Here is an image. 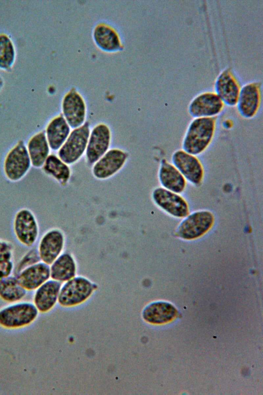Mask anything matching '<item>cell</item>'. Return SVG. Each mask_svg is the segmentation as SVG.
I'll return each mask as SVG.
<instances>
[{"label":"cell","instance_id":"obj_1","mask_svg":"<svg viewBox=\"0 0 263 395\" xmlns=\"http://www.w3.org/2000/svg\"><path fill=\"white\" fill-rule=\"evenodd\" d=\"M217 117L194 118L189 123L182 141V149L195 155L204 152L213 141Z\"/></svg>","mask_w":263,"mask_h":395},{"label":"cell","instance_id":"obj_2","mask_svg":"<svg viewBox=\"0 0 263 395\" xmlns=\"http://www.w3.org/2000/svg\"><path fill=\"white\" fill-rule=\"evenodd\" d=\"M39 313L33 302L12 303L0 310V326L8 329L27 327L36 320Z\"/></svg>","mask_w":263,"mask_h":395},{"label":"cell","instance_id":"obj_3","mask_svg":"<svg viewBox=\"0 0 263 395\" xmlns=\"http://www.w3.org/2000/svg\"><path fill=\"white\" fill-rule=\"evenodd\" d=\"M12 231L16 241L23 246L32 247L40 235V227L34 213L23 208L15 213L12 220Z\"/></svg>","mask_w":263,"mask_h":395},{"label":"cell","instance_id":"obj_4","mask_svg":"<svg viewBox=\"0 0 263 395\" xmlns=\"http://www.w3.org/2000/svg\"><path fill=\"white\" fill-rule=\"evenodd\" d=\"M88 123L74 129L60 148L58 157L67 165H71L78 160L85 152L90 135Z\"/></svg>","mask_w":263,"mask_h":395},{"label":"cell","instance_id":"obj_5","mask_svg":"<svg viewBox=\"0 0 263 395\" xmlns=\"http://www.w3.org/2000/svg\"><path fill=\"white\" fill-rule=\"evenodd\" d=\"M96 288V285L88 279L74 277L61 288L58 301L64 307L78 305L88 299Z\"/></svg>","mask_w":263,"mask_h":395},{"label":"cell","instance_id":"obj_6","mask_svg":"<svg viewBox=\"0 0 263 395\" xmlns=\"http://www.w3.org/2000/svg\"><path fill=\"white\" fill-rule=\"evenodd\" d=\"M31 165L27 147L20 140L6 156L4 170L6 177L11 182L21 179Z\"/></svg>","mask_w":263,"mask_h":395},{"label":"cell","instance_id":"obj_7","mask_svg":"<svg viewBox=\"0 0 263 395\" xmlns=\"http://www.w3.org/2000/svg\"><path fill=\"white\" fill-rule=\"evenodd\" d=\"M214 221L213 213L208 210L194 212L188 216L179 225L176 234L187 240L198 238L212 226Z\"/></svg>","mask_w":263,"mask_h":395},{"label":"cell","instance_id":"obj_8","mask_svg":"<svg viewBox=\"0 0 263 395\" xmlns=\"http://www.w3.org/2000/svg\"><path fill=\"white\" fill-rule=\"evenodd\" d=\"M171 160L186 181L197 186L202 183L204 169L197 156L179 149L173 153Z\"/></svg>","mask_w":263,"mask_h":395},{"label":"cell","instance_id":"obj_9","mask_svg":"<svg viewBox=\"0 0 263 395\" xmlns=\"http://www.w3.org/2000/svg\"><path fill=\"white\" fill-rule=\"evenodd\" d=\"M261 102L262 83L254 81L241 86L236 106L242 117L251 119L258 114Z\"/></svg>","mask_w":263,"mask_h":395},{"label":"cell","instance_id":"obj_10","mask_svg":"<svg viewBox=\"0 0 263 395\" xmlns=\"http://www.w3.org/2000/svg\"><path fill=\"white\" fill-rule=\"evenodd\" d=\"M225 104L215 92H202L190 101L188 112L194 118L217 117L223 110Z\"/></svg>","mask_w":263,"mask_h":395},{"label":"cell","instance_id":"obj_11","mask_svg":"<svg viewBox=\"0 0 263 395\" xmlns=\"http://www.w3.org/2000/svg\"><path fill=\"white\" fill-rule=\"evenodd\" d=\"M241 88L239 79L230 67L223 69L214 83V92L225 105L231 107L236 106Z\"/></svg>","mask_w":263,"mask_h":395},{"label":"cell","instance_id":"obj_12","mask_svg":"<svg viewBox=\"0 0 263 395\" xmlns=\"http://www.w3.org/2000/svg\"><path fill=\"white\" fill-rule=\"evenodd\" d=\"M111 131L107 125L99 123L90 131L85 151L86 160L93 165L108 150L111 141Z\"/></svg>","mask_w":263,"mask_h":395},{"label":"cell","instance_id":"obj_13","mask_svg":"<svg viewBox=\"0 0 263 395\" xmlns=\"http://www.w3.org/2000/svg\"><path fill=\"white\" fill-rule=\"evenodd\" d=\"M128 158L126 152L118 148L108 150L92 167V174L99 179L108 178L119 172Z\"/></svg>","mask_w":263,"mask_h":395},{"label":"cell","instance_id":"obj_14","mask_svg":"<svg viewBox=\"0 0 263 395\" xmlns=\"http://www.w3.org/2000/svg\"><path fill=\"white\" fill-rule=\"evenodd\" d=\"M63 232L58 228H51L40 238L36 248L41 261L50 265L61 254L64 245Z\"/></svg>","mask_w":263,"mask_h":395},{"label":"cell","instance_id":"obj_15","mask_svg":"<svg viewBox=\"0 0 263 395\" xmlns=\"http://www.w3.org/2000/svg\"><path fill=\"white\" fill-rule=\"evenodd\" d=\"M62 115L69 127L74 129L82 125L86 115L85 101L74 88L64 97L62 102Z\"/></svg>","mask_w":263,"mask_h":395},{"label":"cell","instance_id":"obj_16","mask_svg":"<svg viewBox=\"0 0 263 395\" xmlns=\"http://www.w3.org/2000/svg\"><path fill=\"white\" fill-rule=\"evenodd\" d=\"M152 198L158 207L172 216L183 218L189 214V205L178 193L163 187H157L153 191Z\"/></svg>","mask_w":263,"mask_h":395},{"label":"cell","instance_id":"obj_17","mask_svg":"<svg viewBox=\"0 0 263 395\" xmlns=\"http://www.w3.org/2000/svg\"><path fill=\"white\" fill-rule=\"evenodd\" d=\"M18 281L28 292L34 291L50 278V265L39 261L16 274Z\"/></svg>","mask_w":263,"mask_h":395},{"label":"cell","instance_id":"obj_18","mask_svg":"<svg viewBox=\"0 0 263 395\" xmlns=\"http://www.w3.org/2000/svg\"><path fill=\"white\" fill-rule=\"evenodd\" d=\"M61 283L49 279L34 291L33 303L41 313L50 311L58 300Z\"/></svg>","mask_w":263,"mask_h":395},{"label":"cell","instance_id":"obj_19","mask_svg":"<svg viewBox=\"0 0 263 395\" xmlns=\"http://www.w3.org/2000/svg\"><path fill=\"white\" fill-rule=\"evenodd\" d=\"M158 176L162 187L166 189L179 194L185 189V178L172 163L164 158L161 161Z\"/></svg>","mask_w":263,"mask_h":395},{"label":"cell","instance_id":"obj_20","mask_svg":"<svg viewBox=\"0 0 263 395\" xmlns=\"http://www.w3.org/2000/svg\"><path fill=\"white\" fill-rule=\"evenodd\" d=\"M45 135L50 148L59 150L65 142L70 133V127L60 114L53 118L48 123Z\"/></svg>","mask_w":263,"mask_h":395},{"label":"cell","instance_id":"obj_21","mask_svg":"<svg viewBox=\"0 0 263 395\" xmlns=\"http://www.w3.org/2000/svg\"><path fill=\"white\" fill-rule=\"evenodd\" d=\"M176 314L177 310L172 304L163 301L151 303L142 312L144 320L153 324H162L170 321Z\"/></svg>","mask_w":263,"mask_h":395},{"label":"cell","instance_id":"obj_22","mask_svg":"<svg viewBox=\"0 0 263 395\" xmlns=\"http://www.w3.org/2000/svg\"><path fill=\"white\" fill-rule=\"evenodd\" d=\"M27 148L31 165L35 168L43 167L50 152L45 132L41 131L32 136Z\"/></svg>","mask_w":263,"mask_h":395},{"label":"cell","instance_id":"obj_23","mask_svg":"<svg viewBox=\"0 0 263 395\" xmlns=\"http://www.w3.org/2000/svg\"><path fill=\"white\" fill-rule=\"evenodd\" d=\"M50 278L61 282L67 281L75 277L76 261L71 255L61 254L50 265Z\"/></svg>","mask_w":263,"mask_h":395},{"label":"cell","instance_id":"obj_24","mask_svg":"<svg viewBox=\"0 0 263 395\" xmlns=\"http://www.w3.org/2000/svg\"><path fill=\"white\" fill-rule=\"evenodd\" d=\"M93 37L96 45L102 50L114 52L122 49L119 35L113 28L107 25H98L94 29Z\"/></svg>","mask_w":263,"mask_h":395},{"label":"cell","instance_id":"obj_25","mask_svg":"<svg viewBox=\"0 0 263 395\" xmlns=\"http://www.w3.org/2000/svg\"><path fill=\"white\" fill-rule=\"evenodd\" d=\"M27 291L21 285L16 276L13 275L0 279V298L8 303L22 301Z\"/></svg>","mask_w":263,"mask_h":395},{"label":"cell","instance_id":"obj_26","mask_svg":"<svg viewBox=\"0 0 263 395\" xmlns=\"http://www.w3.org/2000/svg\"><path fill=\"white\" fill-rule=\"evenodd\" d=\"M42 167L46 174L62 185H66L70 179L71 171L69 166L54 154L49 155Z\"/></svg>","mask_w":263,"mask_h":395},{"label":"cell","instance_id":"obj_27","mask_svg":"<svg viewBox=\"0 0 263 395\" xmlns=\"http://www.w3.org/2000/svg\"><path fill=\"white\" fill-rule=\"evenodd\" d=\"M16 59V49L11 37L0 32V70L9 71L12 69Z\"/></svg>","mask_w":263,"mask_h":395},{"label":"cell","instance_id":"obj_28","mask_svg":"<svg viewBox=\"0 0 263 395\" xmlns=\"http://www.w3.org/2000/svg\"><path fill=\"white\" fill-rule=\"evenodd\" d=\"M15 266L13 248L0 252V279L14 275Z\"/></svg>","mask_w":263,"mask_h":395},{"label":"cell","instance_id":"obj_29","mask_svg":"<svg viewBox=\"0 0 263 395\" xmlns=\"http://www.w3.org/2000/svg\"><path fill=\"white\" fill-rule=\"evenodd\" d=\"M41 261L36 248L31 247L20 258L15 266L14 274L22 270Z\"/></svg>","mask_w":263,"mask_h":395},{"label":"cell","instance_id":"obj_30","mask_svg":"<svg viewBox=\"0 0 263 395\" xmlns=\"http://www.w3.org/2000/svg\"><path fill=\"white\" fill-rule=\"evenodd\" d=\"M12 248H13V245L10 242L0 239V252Z\"/></svg>","mask_w":263,"mask_h":395},{"label":"cell","instance_id":"obj_31","mask_svg":"<svg viewBox=\"0 0 263 395\" xmlns=\"http://www.w3.org/2000/svg\"><path fill=\"white\" fill-rule=\"evenodd\" d=\"M5 81L4 78L0 75V92L4 86Z\"/></svg>","mask_w":263,"mask_h":395}]
</instances>
